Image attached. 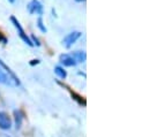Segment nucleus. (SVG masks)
I'll use <instances>...</instances> for the list:
<instances>
[{"instance_id":"7ed1b4c3","label":"nucleus","mask_w":149,"mask_h":137,"mask_svg":"<svg viewBox=\"0 0 149 137\" xmlns=\"http://www.w3.org/2000/svg\"><path fill=\"white\" fill-rule=\"evenodd\" d=\"M81 37V33L80 31H74V33H71L68 34L63 40V44L66 46V47H70L72 44H74L75 42Z\"/></svg>"},{"instance_id":"1a4fd4ad","label":"nucleus","mask_w":149,"mask_h":137,"mask_svg":"<svg viewBox=\"0 0 149 137\" xmlns=\"http://www.w3.org/2000/svg\"><path fill=\"white\" fill-rule=\"evenodd\" d=\"M15 116H16V128L19 129L21 127V121H22V116L20 115L19 112H15Z\"/></svg>"},{"instance_id":"ddd939ff","label":"nucleus","mask_w":149,"mask_h":137,"mask_svg":"<svg viewBox=\"0 0 149 137\" xmlns=\"http://www.w3.org/2000/svg\"><path fill=\"white\" fill-rule=\"evenodd\" d=\"M31 38H33V40L35 42V44H36L37 46H39V45H40V44H39V42H38V39H37V38H36V37H35V36H33Z\"/></svg>"},{"instance_id":"9b49d317","label":"nucleus","mask_w":149,"mask_h":137,"mask_svg":"<svg viewBox=\"0 0 149 137\" xmlns=\"http://www.w3.org/2000/svg\"><path fill=\"white\" fill-rule=\"evenodd\" d=\"M0 82L1 83H7V75L0 69Z\"/></svg>"},{"instance_id":"f03ea898","label":"nucleus","mask_w":149,"mask_h":137,"mask_svg":"<svg viewBox=\"0 0 149 137\" xmlns=\"http://www.w3.org/2000/svg\"><path fill=\"white\" fill-rule=\"evenodd\" d=\"M10 21L14 23L15 28L17 29V31H19V35H20V37H21V38H22V39H23V40H24V42H26V43H27L29 46H33V45H34V43H33V42L29 39V37H28L27 35L24 34V30L22 29V27H21L20 22H19V21H17V20H16L14 16H12V17H10Z\"/></svg>"},{"instance_id":"f257e3e1","label":"nucleus","mask_w":149,"mask_h":137,"mask_svg":"<svg viewBox=\"0 0 149 137\" xmlns=\"http://www.w3.org/2000/svg\"><path fill=\"white\" fill-rule=\"evenodd\" d=\"M0 66L5 69L6 74L8 75V77H7V83H8V84H10V85H13V86H17V85L20 84V82H19V78L14 75V73L8 68V67H7V66H6L1 60H0Z\"/></svg>"},{"instance_id":"0eeeda50","label":"nucleus","mask_w":149,"mask_h":137,"mask_svg":"<svg viewBox=\"0 0 149 137\" xmlns=\"http://www.w3.org/2000/svg\"><path fill=\"white\" fill-rule=\"evenodd\" d=\"M72 57L74 58L76 62H84V61H86V53H84V52H81V51L74 52V53L72 54Z\"/></svg>"},{"instance_id":"2eb2a0df","label":"nucleus","mask_w":149,"mask_h":137,"mask_svg":"<svg viewBox=\"0 0 149 137\" xmlns=\"http://www.w3.org/2000/svg\"><path fill=\"white\" fill-rule=\"evenodd\" d=\"M75 1H84V0H75Z\"/></svg>"},{"instance_id":"20e7f679","label":"nucleus","mask_w":149,"mask_h":137,"mask_svg":"<svg viewBox=\"0 0 149 137\" xmlns=\"http://www.w3.org/2000/svg\"><path fill=\"white\" fill-rule=\"evenodd\" d=\"M10 126H12V121L8 114L5 112H0V128L6 130V129H9Z\"/></svg>"},{"instance_id":"39448f33","label":"nucleus","mask_w":149,"mask_h":137,"mask_svg":"<svg viewBox=\"0 0 149 137\" xmlns=\"http://www.w3.org/2000/svg\"><path fill=\"white\" fill-rule=\"evenodd\" d=\"M60 62L64 65V66H67V67H72L76 65V61L75 59L71 55V54H61L60 58H59Z\"/></svg>"},{"instance_id":"f8f14e48","label":"nucleus","mask_w":149,"mask_h":137,"mask_svg":"<svg viewBox=\"0 0 149 137\" xmlns=\"http://www.w3.org/2000/svg\"><path fill=\"white\" fill-rule=\"evenodd\" d=\"M0 42H2L3 44H6V42H7V40H6V38H5L2 35H1V33H0Z\"/></svg>"},{"instance_id":"6e6552de","label":"nucleus","mask_w":149,"mask_h":137,"mask_svg":"<svg viewBox=\"0 0 149 137\" xmlns=\"http://www.w3.org/2000/svg\"><path fill=\"white\" fill-rule=\"evenodd\" d=\"M54 73H56L60 78H66V76H67L66 71L61 68V67H56V68H54Z\"/></svg>"},{"instance_id":"423d86ee","label":"nucleus","mask_w":149,"mask_h":137,"mask_svg":"<svg viewBox=\"0 0 149 137\" xmlns=\"http://www.w3.org/2000/svg\"><path fill=\"white\" fill-rule=\"evenodd\" d=\"M28 9H29V13L34 14H42L43 13V8H42V5L39 3L38 0H33L29 5H28Z\"/></svg>"},{"instance_id":"9d476101","label":"nucleus","mask_w":149,"mask_h":137,"mask_svg":"<svg viewBox=\"0 0 149 137\" xmlns=\"http://www.w3.org/2000/svg\"><path fill=\"white\" fill-rule=\"evenodd\" d=\"M37 26H38V28L40 29V31H42V33H46V28L43 26V20H42V17H39V19H38Z\"/></svg>"},{"instance_id":"4468645a","label":"nucleus","mask_w":149,"mask_h":137,"mask_svg":"<svg viewBox=\"0 0 149 137\" xmlns=\"http://www.w3.org/2000/svg\"><path fill=\"white\" fill-rule=\"evenodd\" d=\"M9 1H10V2H14V1H15V0H9Z\"/></svg>"}]
</instances>
